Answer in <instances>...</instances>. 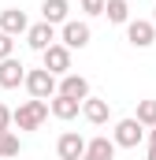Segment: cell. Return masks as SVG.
I'll return each mask as SVG.
<instances>
[{
    "mask_svg": "<svg viewBox=\"0 0 156 160\" xmlns=\"http://www.w3.org/2000/svg\"><path fill=\"white\" fill-rule=\"evenodd\" d=\"M56 153H60V160H82L85 138H82L78 130H63V134L56 138Z\"/></svg>",
    "mask_w": 156,
    "mask_h": 160,
    "instance_id": "obj_6",
    "label": "cell"
},
{
    "mask_svg": "<svg viewBox=\"0 0 156 160\" xmlns=\"http://www.w3.org/2000/svg\"><path fill=\"white\" fill-rule=\"evenodd\" d=\"M26 30H30L26 11H19V8H4V11H0V34L19 38V34H26Z\"/></svg>",
    "mask_w": 156,
    "mask_h": 160,
    "instance_id": "obj_8",
    "label": "cell"
},
{
    "mask_svg": "<svg viewBox=\"0 0 156 160\" xmlns=\"http://www.w3.org/2000/svg\"><path fill=\"white\" fill-rule=\"evenodd\" d=\"M56 93H63V97H71V101H85L89 97V82L82 78V75H60V82H56Z\"/></svg>",
    "mask_w": 156,
    "mask_h": 160,
    "instance_id": "obj_10",
    "label": "cell"
},
{
    "mask_svg": "<svg viewBox=\"0 0 156 160\" xmlns=\"http://www.w3.org/2000/svg\"><path fill=\"white\" fill-rule=\"evenodd\" d=\"M22 78H26V67L15 56L0 60V89H15V86H22Z\"/></svg>",
    "mask_w": 156,
    "mask_h": 160,
    "instance_id": "obj_12",
    "label": "cell"
},
{
    "mask_svg": "<svg viewBox=\"0 0 156 160\" xmlns=\"http://www.w3.org/2000/svg\"><path fill=\"white\" fill-rule=\"evenodd\" d=\"M153 26H156V8H153Z\"/></svg>",
    "mask_w": 156,
    "mask_h": 160,
    "instance_id": "obj_25",
    "label": "cell"
},
{
    "mask_svg": "<svg viewBox=\"0 0 156 160\" xmlns=\"http://www.w3.org/2000/svg\"><path fill=\"white\" fill-rule=\"evenodd\" d=\"M67 15H71V0H45L41 4V22H48V26H63Z\"/></svg>",
    "mask_w": 156,
    "mask_h": 160,
    "instance_id": "obj_13",
    "label": "cell"
},
{
    "mask_svg": "<svg viewBox=\"0 0 156 160\" xmlns=\"http://www.w3.org/2000/svg\"><path fill=\"white\" fill-rule=\"evenodd\" d=\"M26 45H30L34 52H45L48 45H56V26H48V22H34V26L26 30Z\"/></svg>",
    "mask_w": 156,
    "mask_h": 160,
    "instance_id": "obj_11",
    "label": "cell"
},
{
    "mask_svg": "<svg viewBox=\"0 0 156 160\" xmlns=\"http://www.w3.org/2000/svg\"><path fill=\"white\" fill-rule=\"evenodd\" d=\"M0 130H11V108L0 104Z\"/></svg>",
    "mask_w": 156,
    "mask_h": 160,
    "instance_id": "obj_21",
    "label": "cell"
},
{
    "mask_svg": "<svg viewBox=\"0 0 156 160\" xmlns=\"http://www.w3.org/2000/svg\"><path fill=\"white\" fill-rule=\"evenodd\" d=\"M19 149H22L19 134H15V130H0V160H7V157H19Z\"/></svg>",
    "mask_w": 156,
    "mask_h": 160,
    "instance_id": "obj_17",
    "label": "cell"
},
{
    "mask_svg": "<svg viewBox=\"0 0 156 160\" xmlns=\"http://www.w3.org/2000/svg\"><path fill=\"white\" fill-rule=\"evenodd\" d=\"M89 38H93V30H89V22H78V19H67L63 26H60V45L63 48H85L89 45Z\"/></svg>",
    "mask_w": 156,
    "mask_h": 160,
    "instance_id": "obj_4",
    "label": "cell"
},
{
    "mask_svg": "<svg viewBox=\"0 0 156 160\" xmlns=\"http://www.w3.org/2000/svg\"><path fill=\"white\" fill-rule=\"evenodd\" d=\"M134 119L141 123V127H156V101H138Z\"/></svg>",
    "mask_w": 156,
    "mask_h": 160,
    "instance_id": "obj_18",
    "label": "cell"
},
{
    "mask_svg": "<svg viewBox=\"0 0 156 160\" xmlns=\"http://www.w3.org/2000/svg\"><path fill=\"white\" fill-rule=\"evenodd\" d=\"M85 157H97V160H115V142L100 134V138L85 142Z\"/></svg>",
    "mask_w": 156,
    "mask_h": 160,
    "instance_id": "obj_15",
    "label": "cell"
},
{
    "mask_svg": "<svg viewBox=\"0 0 156 160\" xmlns=\"http://www.w3.org/2000/svg\"><path fill=\"white\" fill-rule=\"evenodd\" d=\"M149 145H156V127H149Z\"/></svg>",
    "mask_w": 156,
    "mask_h": 160,
    "instance_id": "obj_22",
    "label": "cell"
},
{
    "mask_svg": "<svg viewBox=\"0 0 156 160\" xmlns=\"http://www.w3.org/2000/svg\"><path fill=\"white\" fill-rule=\"evenodd\" d=\"M22 86H26V93L34 97V101H48V97H56V75H48L45 67H26V78H22Z\"/></svg>",
    "mask_w": 156,
    "mask_h": 160,
    "instance_id": "obj_2",
    "label": "cell"
},
{
    "mask_svg": "<svg viewBox=\"0 0 156 160\" xmlns=\"http://www.w3.org/2000/svg\"><path fill=\"white\" fill-rule=\"evenodd\" d=\"M82 116H85V123H93V127H104L108 123V116H112V104L104 101V97H85L82 101Z\"/></svg>",
    "mask_w": 156,
    "mask_h": 160,
    "instance_id": "obj_9",
    "label": "cell"
},
{
    "mask_svg": "<svg viewBox=\"0 0 156 160\" xmlns=\"http://www.w3.org/2000/svg\"><path fill=\"white\" fill-rule=\"evenodd\" d=\"M82 160H97V157H85V153H82Z\"/></svg>",
    "mask_w": 156,
    "mask_h": 160,
    "instance_id": "obj_24",
    "label": "cell"
},
{
    "mask_svg": "<svg viewBox=\"0 0 156 160\" xmlns=\"http://www.w3.org/2000/svg\"><path fill=\"white\" fill-rule=\"evenodd\" d=\"M41 67H45L48 75H56V78H60V75H67V71H71V48H63L60 41H56V45H48V48L41 52Z\"/></svg>",
    "mask_w": 156,
    "mask_h": 160,
    "instance_id": "obj_5",
    "label": "cell"
},
{
    "mask_svg": "<svg viewBox=\"0 0 156 160\" xmlns=\"http://www.w3.org/2000/svg\"><path fill=\"white\" fill-rule=\"evenodd\" d=\"M48 119V101H22L15 112H11V123L19 127V130H37L41 123Z\"/></svg>",
    "mask_w": 156,
    "mask_h": 160,
    "instance_id": "obj_1",
    "label": "cell"
},
{
    "mask_svg": "<svg viewBox=\"0 0 156 160\" xmlns=\"http://www.w3.org/2000/svg\"><path fill=\"white\" fill-rule=\"evenodd\" d=\"M145 160H156V145H149V153H145Z\"/></svg>",
    "mask_w": 156,
    "mask_h": 160,
    "instance_id": "obj_23",
    "label": "cell"
},
{
    "mask_svg": "<svg viewBox=\"0 0 156 160\" xmlns=\"http://www.w3.org/2000/svg\"><path fill=\"white\" fill-rule=\"evenodd\" d=\"M141 138H145V127L134 119V116L119 119V123H115V130H112V142H115V149H138V145H141Z\"/></svg>",
    "mask_w": 156,
    "mask_h": 160,
    "instance_id": "obj_3",
    "label": "cell"
},
{
    "mask_svg": "<svg viewBox=\"0 0 156 160\" xmlns=\"http://www.w3.org/2000/svg\"><path fill=\"white\" fill-rule=\"evenodd\" d=\"M85 15H104V0H78Z\"/></svg>",
    "mask_w": 156,
    "mask_h": 160,
    "instance_id": "obj_19",
    "label": "cell"
},
{
    "mask_svg": "<svg viewBox=\"0 0 156 160\" xmlns=\"http://www.w3.org/2000/svg\"><path fill=\"white\" fill-rule=\"evenodd\" d=\"M48 112L56 116V119H75L78 112H82V101H71V97H63V93H56V97H48Z\"/></svg>",
    "mask_w": 156,
    "mask_h": 160,
    "instance_id": "obj_14",
    "label": "cell"
},
{
    "mask_svg": "<svg viewBox=\"0 0 156 160\" xmlns=\"http://www.w3.org/2000/svg\"><path fill=\"white\" fill-rule=\"evenodd\" d=\"M15 52V38H7V34H0V60H7Z\"/></svg>",
    "mask_w": 156,
    "mask_h": 160,
    "instance_id": "obj_20",
    "label": "cell"
},
{
    "mask_svg": "<svg viewBox=\"0 0 156 160\" xmlns=\"http://www.w3.org/2000/svg\"><path fill=\"white\" fill-rule=\"evenodd\" d=\"M104 15H108V22H130V8H126V0H104Z\"/></svg>",
    "mask_w": 156,
    "mask_h": 160,
    "instance_id": "obj_16",
    "label": "cell"
},
{
    "mask_svg": "<svg viewBox=\"0 0 156 160\" xmlns=\"http://www.w3.org/2000/svg\"><path fill=\"white\" fill-rule=\"evenodd\" d=\"M126 41H130L134 48H149L156 41V26L149 19H134V22H126Z\"/></svg>",
    "mask_w": 156,
    "mask_h": 160,
    "instance_id": "obj_7",
    "label": "cell"
}]
</instances>
